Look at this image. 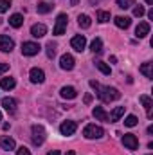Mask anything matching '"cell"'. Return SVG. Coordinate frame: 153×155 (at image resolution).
Returning <instances> with one entry per match:
<instances>
[{
    "mask_svg": "<svg viewBox=\"0 0 153 155\" xmlns=\"http://www.w3.org/2000/svg\"><path fill=\"white\" fill-rule=\"evenodd\" d=\"M96 90H97V97H99L101 101H105V103H110V101H115V99L121 97V92H119L117 88H114V87H101V85L97 83Z\"/></svg>",
    "mask_w": 153,
    "mask_h": 155,
    "instance_id": "obj_1",
    "label": "cell"
},
{
    "mask_svg": "<svg viewBox=\"0 0 153 155\" xmlns=\"http://www.w3.org/2000/svg\"><path fill=\"white\" fill-rule=\"evenodd\" d=\"M83 135H85V139H101L105 135V130L96 124H86L83 130Z\"/></svg>",
    "mask_w": 153,
    "mask_h": 155,
    "instance_id": "obj_2",
    "label": "cell"
},
{
    "mask_svg": "<svg viewBox=\"0 0 153 155\" xmlns=\"http://www.w3.org/2000/svg\"><path fill=\"white\" fill-rule=\"evenodd\" d=\"M45 137H47L45 128H43L41 124H34V126H33V135H31L33 144H34V146H41L43 141H45Z\"/></svg>",
    "mask_w": 153,
    "mask_h": 155,
    "instance_id": "obj_3",
    "label": "cell"
},
{
    "mask_svg": "<svg viewBox=\"0 0 153 155\" xmlns=\"http://www.w3.org/2000/svg\"><path fill=\"white\" fill-rule=\"evenodd\" d=\"M67 24H69V16H67L65 13L58 15V18H56V25H54L52 33H54L56 36H61V35L65 33V29H67Z\"/></svg>",
    "mask_w": 153,
    "mask_h": 155,
    "instance_id": "obj_4",
    "label": "cell"
},
{
    "mask_svg": "<svg viewBox=\"0 0 153 155\" xmlns=\"http://www.w3.org/2000/svg\"><path fill=\"white\" fill-rule=\"evenodd\" d=\"M40 51H41V47L36 41H24L22 43V54L24 56H36Z\"/></svg>",
    "mask_w": 153,
    "mask_h": 155,
    "instance_id": "obj_5",
    "label": "cell"
},
{
    "mask_svg": "<svg viewBox=\"0 0 153 155\" xmlns=\"http://www.w3.org/2000/svg\"><path fill=\"white\" fill-rule=\"evenodd\" d=\"M74 65H76V60H74L72 54H63V56L60 58V67H61L63 71H72Z\"/></svg>",
    "mask_w": 153,
    "mask_h": 155,
    "instance_id": "obj_6",
    "label": "cell"
},
{
    "mask_svg": "<svg viewBox=\"0 0 153 155\" xmlns=\"http://www.w3.org/2000/svg\"><path fill=\"white\" fill-rule=\"evenodd\" d=\"M76 130H77L76 121H63V123H61V126H60L61 135H72Z\"/></svg>",
    "mask_w": 153,
    "mask_h": 155,
    "instance_id": "obj_7",
    "label": "cell"
},
{
    "mask_svg": "<svg viewBox=\"0 0 153 155\" xmlns=\"http://www.w3.org/2000/svg\"><path fill=\"white\" fill-rule=\"evenodd\" d=\"M122 144L128 148V150H137L139 148V139L133 135V134H126L122 137Z\"/></svg>",
    "mask_w": 153,
    "mask_h": 155,
    "instance_id": "obj_8",
    "label": "cell"
},
{
    "mask_svg": "<svg viewBox=\"0 0 153 155\" xmlns=\"http://www.w3.org/2000/svg\"><path fill=\"white\" fill-rule=\"evenodd\" d=\"M15 49V41L13 38L5 36V35H0V51L2 52H11Z\"/></svg>",
    "mask_w": 153,
    "mask_h": 155,
    "instance_id": "obj_9",
    "label": "cell"
},
{
    "mask_svg": "<svg viewBox=\"0 0 153 155\" xmlns=\"http://www.w3.org/2000/svg\"><path fill=\"white\" fill-rule=\"evenodd\" d=\"M70 45H72L74 51L81 52V51H85V47H86V38H85L83 35H77V36H74V38L70 40Z\"/></svg>",
    "mask_w": 153,
    "mask_h": 155,
    "instance_id": "obj_10",
    "label": "cell"
},
{
    "mask_svg": "<svg viewBox=\"0 0 153 155\" xmlns=\"http://www.w3.org/2000/svg\"><path fill=\"white\" fill-rule=\"evenodd\" d=\"M29 78H31L33 83H43V81H45V72H43L41 69H38V67H34V69H31Z\"/></svg>",
    "mask_w": 153,
    "mask_h": 155,
    "instance_id": "obj_11",
    "label": "cell"
},
{
    "mask_svg": "<svg viewBox=\"0 0 153 155\" xmlns=\"http://www.w3.org/2000/svg\"><path fill=\"white\" fill-rule=\"evenodd\" d=\"M150 35V24L148 22H141L137 27H135V36L137 38H144Z\"/></svg>",
    "mask_w": 153,
    "mask_h": 155,
    "instance_id": "obj_12",
    "label": "cell"
},
{
    "mask_svg": "<svg viewBox=\"0 0 153 155\" xmlns=\"http://www.w3.org/2000/svg\"><path fill=\"white\" fill-rule=\"evenodd\" d=\"M31 35H33L34 38H43V36L47 35V27H45L43 24H34V25L31 27Z\"/></svg>",
    "mask_w": 153,
    "mask_h": 155,
    "instance_id": "obj_13",
    "label": "cell"
},
{
    "mask_svg": "<svg viewBox=\"0 0 153 155\" xmlns=\"http://www.w3.org/2000/svg\"><path fill=\"white\" fill-rule=\"evenodd\" d=\"M60 96H61L63 99H74V97L77 96V90L74 88V87H61Z\"/></svg>",
    "mask_w": 153,
    "mask_h": 155,
    "instance_id": "obj_14",
    "label": "cell"
},
{
    "mask_svg": "<svg viewBox=\"0 0 153 155\" xmlns=\"http://www.w3.org/2000/svg\"><path fill=\"white\" fill-rule=\"evenodd\" d=\"M0 146H2V150L11 152V150H15V148H16V143H15V139H11V137L4 135V137L0 139Z\"/></svg>",
    "mask_w": 153,
    "mask_h": 155,
    "instance_id": "obj_15",
    "label": "cell"
},
{
    "mask_svg": "<svg viewBox=\"0 0 153 155\" xmlns=\"http://www.w3.org/2000/svg\"><path fill=\"white\" fill-rule=\"evenodd\" d=\"M114 22L119 29H128V27L132 25V18H130V16H115Z\"/></svg>",
    "mask_w": 153,
    "mask_h": 155,
    "instance_id": "obj_16",
    "label": "cell"
},
{
    "mask_svg": "<svg viewBox=\"0 0 153 155\" xmlns=\"http://www.w3.org/2000/svg\"><path fill=\"white\" fill-rule=\"evenodd\" d=\"M9 25H11V27H16V29L22 27V25H24V16H22L20 13L11 15V16H9Z\"/></svg>",
    "mask_w": 153,
    "mask_h": 155,
    "instance_id": "obj_17",
    "label": "cell"
},
{
    "mask_svg": "<svg viewBox=\"0 0 153 155\" xmlns=\"http://www.w3.org/2000/svg\"><path fill=\"white\" fill-rule=\"evenodd\" d=\"M2 107H4L7 112H15V110H16V99H13V97H4V99H2Z\"/></svg>",
    "mask_w": 153,
    "mask_h": 155,
    "instance_id": "obj_18",
    "label": "cell"
},
{
    "mask_svg": "<svg viewBox=\"0 0 153 155\" xmlns=\"http://www.w3.org/2000/svg\"><path fill=\"white\" fill-rule=\"evenodd\" d=\"M122 116H124V107H115L114 110H112V114L108 116V121L115 123V121H119Z\"/></svg>",
    "mask_w": 153,
    "mask_h": 155,
    "instance_id": "obj_19",
    "label": "cell"
},
{
    "mask_svg": "<svg viewBox=\"0 0 153 155\" xmlns=\"http://www.w3.org/2000/svg\"><path fill=\"white\" fill-rule=\"evenodd\" d=\"M151 67H153V63H150V61H146V63H142L141 65V74H144V78H148V79H151L153 78V71H151Z\"/></svg>",
    "mask_w": 153,
    "mask_h": 155,
    "instance_id": "obj_20",
    "label": "cell"
},
{
    "mask_svg": "<svg viewBox=\"0 0 153 155\" xmlns=\"http://www.w3.org/2000/svg\"><path fill=\"white\" fill-rule=\"evenodd\" d=\"M141 103H142V107L146 108V114L148 117H151V107H153V101L150 96H141Z\"/></svg>",
    "mask_w": 153,
    "mask_h": 155,
    "instance_id": "obj_21",
    "label": "cell"
},
{
    "mask_svg": "<svg viewBox=\"0 0 153 155\" xmlns=\"http://www.w3.org/2000/svg\"><path fill=\"white\" fill-rule=\"evenodd\" d=\"M77 24H79L81 29H88V27L92 25V20H90L88 15H79V16H77Z\"/></svg>",
    "mask_w": 153,
    "mask_h": 155,
    "instance_id": "obj_22",
    "label": "cell"
},
{
    "mask_svg": "<svg viewBox=\"0 0 153 155\" xmlns=\"http://www.w3.org/2000/svg\"><path fill=\"white\" fill-rule=\"evenodd\" d=\"M92 114H94V117H96V119H99V121H105V123H108V114H106V112L103 110V107H96Z\"/></svg>",
    "mask_w": 153,
    "mask_h": 155,
    "instance_id": "obj_23",
    "label": "cell"
},
{
    "mask_svg": "<svg viewBox=\"0 0 153 155\" xmlns=\"http://www.w3.org/2000/svg\"><path fill=\"white\" fill-rule=\"evenodd\" d=\"M15 85H16V81L13 78H2V81H0V88H4V90H11V88H15Z\"/></svg>",
    "mask_w": 153,
    "mask_h": 155,
    "instance_id": "obj_24",
    "label": "cell"
},
{
    "mask_svg": "<svg viewBox=\"0 0 153 155\" xmlns=\"http://www.w3.org/2000/svg\"><path fill=\"white\" fill-rule=\"evenodd\" d=\"M52 4H49V2H40L38 4V13L40 15H47V13H50L52 11Z\"/></svg>",
    "mask_w": 153,
    "mask_h": 155,
    "instance_id": "obj_25",
    "label": "cell"
},
{
    "mask_svg": "<svg viewBox=\"0 0 153 155\" xmlns=\"http://www.w3.org/2000/svg\"><path fill=\"white\" fill-rule=\"evenodd\" d=\"M90 49H92L94 54H99V52L103 51V41H101V38H94L92 45H90Z\"/></svg>",
    "mask_w": 153,
    "mask_h": 155,
    "instance_id": "obj_26",
    "label": "cell"
},
{
    "mask_svg": "<svg viewBox=\"0 0 153 155\" xmlns=\"http://www.w3.org/2000/svg\"><path fill=\"white\" fill-rule=\"evenodd\" d=\"M96 67H97L103 74H106V76H110V72H112V69H110L105 61H96Z\"/></svg>",
    "mask_w": 153,
    "mask_h": 155,
    "instance_id": "obj_27",
    "label": "cell"
},
{
    "mask_svg": "<svg viewBox=\"0 0 153 155\" xmlns=\"http://www.w3.org/2000/svg\"><path fill=\"white\" fill-rule=\"evenodd\" d=\"M108 20H110V13L108 11H97V22L106 24Z\"/></svg>",
    "mask_w": 153,
    "mask_h": 155,
    "instance_id": "obj_28",
    "label": "cell"
},
{
    "mask_svg": "<svg viewBox=\"0 0 153 155\" xmlns=\"http://www.w3.org/2000/svg\"><path fill=\"white\" fill-rule=\"evenodd\" d=\"M45 49H47V58H50V60H52V58L56 56V43H52V41H49Z\"/></svg>",
    "mask_w": 153,
    "mask_h": 155,
    "instance_id": "obj_29",
    "label": "cell"
},
{
    "mask_svg": "<svg viewBox=\"0 0 153 155\" xmlns=\"http://www.w3.org/2000/svg\"><path fill=\"white\" fill-rule=\"evenodd\" d=\"M117 5H119L121 9H128V7L135 5V0H117Z\"/></svg>",
    "mask_w": 153,
    "mask_h": 155,
    "instance_id": "obj_30",
    "label": "cell"
},
{
    "mask_svg": "<svg viewBox=\"0 0 153 155\" xmlns=\"http://www.w3.org/2000/svg\"><path fill=\"white\" fill-rule=\"evenodd\" d=\"M137 123H139V121H137V117L135 116H128L126 119H124V126H128V128H133Z\"/></svg>",
    "mask_w": 153,
    "mask_h": 155,
    "instance_id": "obj_31",
    "label": "cell"
},
{
    "mask_svg": "<svg viewBox=\"0 0 153 155\" xmlns=\"http://www.w3.org/2000/svg\"><path fill=\"white\" fill-rule=\"evenodd\" d=\"M144 13H146V11H144V7H142V5H137V7H133V16L141 18V16H142Z\"/></svg>",
    "mask_w": 153,
    "mask_h": 155,
    "instance_id": "obj_32",
    "label": "cell"
},
{
    "mask_svg": "<svg viewBox=\"0 0 153 155\" xmlns=\"http://www.w3.org/2000/svg\"><path fill=\"white\" fill-rule=\"evenodd\" d=\"M9 5H11L9 0H0V13H5L9 9Z\"/></svg>",
    "mask_w": 153,
    "mask_h": 155,
    "instance_id": "obj_33",
    "label": "cell"
},
{
    "mask_svg": "<svg viewBox=\"0 0 153 155\" xmlns=\"http://www.w3.org/2000/svg\"><path fill=\"white\" fill-rule=\"evenodd\" d=\"M16 155H31V152H29L25 146H22V148H18V150H16Z\"/></svg>",
    "mask_w": 153,
    "mask_h": 155,
    "instance_id": "obj_34",
    "label": "cell"
},
{
    "mask_svg": "<svg viewBox=\"0 0 153 155\" xmlns=\"http://www.w3.org/2000/svg\"><path fill=\"white\" fill-rule=\"evenodd\" d=\"M5 71H9V63H0V74H4Z\"/></svg>",
    "mask_w": 153,
    "mask_h": 155,
    "instance_id": "obj_35",
    "label": "cell"
},
{
    "mask_svg": "<svg viewBox=\"0 0 153 155\" xmlns=\"http://www.w3.org/2000/svg\"><path fill=\"white\" fill-rule=\"evenodd\" d=\"M85 103H86V105L92 103V94H86V96H85Z\"/></svg>",
    "mask_w": 153,
    "mask_h": 155,
    "instance_id": "obj_36",
    "label": "cell"
},
{
    "mask_svg": "<svg viewBox=\"0 0 153 155\" xmlns=\"http://www.w3.org/2000/svg\"><path fill=\"white\" fill-rule=\"evenodd\" d=\"M47 155H60V152H58V150H52V152H49Z\"/></svg>",
    "mask_w": 153,
    "mask_h": 155,
    "instance_id": "obj_37",
    "label": "cell"
},
{
    "mask_svg": "<svg viewBox=\"0 0 153 155\" xmlns=\"http://www.w3.org/2000/svg\"><path fill=\"white\" fill-rule=\"evenodd\" d=\"M77 2H79V0H70V4H72V5H76Z\"/></svg>",
    "mask_w": 153,
    "mask_h": 155,
    "instance_id": "obj_38",
    "label": "cell"
},
{
    "mask_svg": "<svg viewBox=\"0 0 153 155\" xmlns=\"http://www.w3.org/2000/svg\"><path fill=\"white\" fill-rule=\"evenodd\" d=\"M65 155H74V152H72V150H70V152H67V153Z\"/></svg>",
    "mask_w": 153,
    "mask_h": 155,
    "instance_id": "obj_39",
    "label": "cell"
},
{
    "mask_svg": "<svg viewBox=\"0 0 153 155\" xmlns=\"http://www.w3.org/2000/svg\"><path fill=\"white\" fill-rule=\"evenodd\" d=\"M146 4H153V0H146Z\"/></svg>",
    "mask_w": 153,
    "mask_h": 155,
    "instance_id": "obj_40",
    "label": "cell"
},
{
    "mask_svg": "<svg viewBox=\"0 0 153 155\" xmlns=\"http://www.w3.org/2000/svg\"><path fill=\"white\" fill-rule=\"evenodd\" d=\"M0 121H2V112H0Z\"/></svg>",
    "mask_w": 153,
    "mask_h": 155,
    "instance_id": "obj_41",
    "label": "cell"
}]
</instances>
